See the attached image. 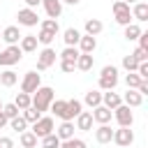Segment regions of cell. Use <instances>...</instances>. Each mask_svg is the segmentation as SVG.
I'll list each match as a JSON object with an SVG mask.
<instances>
[{"label": "cell", "instance_id": "6da1fadb", "mask_svg": "<svg viewBox=\"0 0 148 148\" xmlns=\"http://www.w3.org/2000/svg\"><path fill=\"white\" fill-rule=\"evenodd\" d=\"M53 99H56L53 88H51V86H39V88L30 95V106H35L39 113H44V111H49V106H51Z\"/></svg>", "mask_w": 148, "mask_h": 148}, {"label": "cell", "instance_id": "7a4b0ae2", "mask_svg": "<svg viewBox=\"0 0 148 148\" xmlns=\"http://www.w3.org/2000/svg\"><path fill=\"white\" fill-rule=\"evenodd\" d=\"M118 67L116 65H104L99 74V90H116L118 86Z\"/></svg>", "mask_w": 148, "mask_h": 148}, {"label": "cell", "instance_id": "3957f363", "mask_svg": "<svg viewBox=\"0 0 148 148\" xmlns=\"http://www.w3.org/2000/svg\"><path fill=\"white\" fill-rule=\"evenodd\" d=\"M21 58H23L21 46H18V44H9L7 49L0 51V67H12V65L21 62Z\"/></svg>", "mask_w": 148, "mask_h": 148}, {"label": "cell", "instance_id": "277c9868", "mask_svg": "<svg viewBox=\"0 0 148 148\" xmlns=\"http://www.w3.org/2000/svg\"><path fill=\"white\" fill-rule=\"evenodd\" d=\"M111 9H113V18H116V23H118V25H127V23H132V9H130V5H127V2L116 0Z\"/></svg>", "mask_w": 148, "mask_h": 148}, {"label": "cell", "instance_id": "5b68a950", "mask_svg": "<svg viewBox=\"0 0 148 148\" xmlns=\"http://www.w3.org/2000/svg\"><path fill=\"white\" fill-rule=\"evenodd\" d=\"M56 60H58V53H56L51 46H44V49L37 53V72H44V69L53 67Z\"/></svg>", "mask_w": 148, "mask_h": 148}, {"label": "cell", "instance_id": "8992f818", "mask_svg": "<svg viewBox=\"0 0 148 148\" xmlns=\"http://www.w3.org/2000/svg\"><path fill=\"white\" fill-rule=\"evenodd\" d=\"M42 86V74H37V69H30V72H25V76L21 79V92H28V95H32L37 88Z\"/></svg>", "mask_w": 148, "mask_h": 148}, {"label": "cell", "instance_id": "52a82bcc", "mask_svg": "<svg viewBox=\"0 0 148 148\" xmlns=\"http://www.w3.org/2000/svg\"><path fill=\"white\" fill-rule=\"evenodd\" d=\"M56 130V123H53V118L51 116H39V120L37 123H32V134L37 136V139H42V136H46V134H51Z\"/></svg>", "mask_w": 148, "mask_h": 148}, {"label": "cell", "instance_id": "ba28073f", "mask_svg": "<svg viewBox=\"0 0 148 148\" xmlns=\"http://www.w3.org/2000/svg\"><path fill=\"white\" fill-rule=\"evenodd\" d=\"M113 118H116L118 127H132V123H134V113L127 104H118L113 109Z\"/></svg>", "mask_w": 148, "mask_h": 148}, {"label": "cell", "instance_id": "9c48e42d", "mask_svg": "<svg viewBox=\"0 0 148 148\" xmlns=\"http://www.w3.org/2000/svg\"><path fill=\"white\" fill-rule=\"evenodd\" d=\"M16 18H18V25H25V28H35V25H39V21H42L39 14H37V9H30V7L18 9Z\"/></svg>", "mask_w": 148, "mask_h": 148}, {"label": "cell", "instance_id": "30bf717a", "mask_svg": "<svg viewBox=\"0 0 148 148\" xmlns=\"http://www.w3.org/2000/svg\"><path fill=\"white\" fill-rule=\"evenodd\" d=\"M116 146H120V148H127V146H132L134 143V132H132V127H118V130H113V139H111Z\"/></svg>", "mask_w": 148, "mask_h": 148}, {"label": "cell", "instance_id": "8fae6325", "mask_svg": "<svg viewBox=\"0 0 148 148\" xmlns=\"http://www.w3.org/2000/svg\"><path fill=\"white\" fill-rule=\"evenodd\" d=\"M90 113H92V120H95L97 125H106V123H111V118H113V111H111V109H106L104 104L95 106Z\"/></svg>", "mask_w": 148, "mask_h": 148}, {"label": "cell", "instance_id": "7c38bea8", "mask_svg": "<svg viewBox=\"0 0 148 148\" xmlns=\"http://www.w3.org/2000/svg\"><path fill=\"white\" fill-rule=\"evenodd\" d=\"M92 125H95V120H92V113H90V111H81V113L74 118V127L81 130V132H90Z\"/></svg>", "mask_w": 148, "mask_h": 148}, {"label": "cell", "instance_id": "4fadbf2b", "mask_svg": "<svg viewBox=\"0 0 148 148\" xmlns=\"http://www.w3.org/2000/svg\"><path fill=\"white\" fill-rule=\"evenodd\" d=\"M74 130H76V127H74V120H62L53 132H56V136H58L60 141H67V139L74 136Z\"/></svg>", "mask_w": 148, "mask_h": 148}, {"label": "cell", "instance_id": "5bb4252c", "mask_svg": "<svg viewBox=\"0 0 148 148\" xmlns=\"http://www.w3.org/2000/svg\"><path fill=\"white\" fill-rule=\"evenodd\" d=\"M123 104H127L130 109H136L143 104V95L136 92V88H127V92L123 95Z\"/></svg>", "mask_w": 148, "mask_h": 148}, {"label": "cell", "instance_id": "9a60e30c", "mask_svg": "<svg viewBox=\"0 0 148 148\" xmlns=\"http://www.w3.org/2000/svg\"><path fill=\"white\" fill-rule=\"evenodd\" d=\"M42 7H44L49 18H60V14H62V2L60 0H42Z\"/></svg>", "mask_w": 148, "mask_h": 148}, {"label": "cell", "instance_id": "2e32d148", "mask_svg": "<svg viewBox=\"0 0 148 148\" xmlns=\"http://www.w3.org/2000/svg\"><path fill=\"white\" fill-rule=\"evenodd\" d=\"M23 35H21V30H18V25H7L2 32H0V39H5L7 42V46L9 44H18V39H21Z\"/></svg>", "mask_w": 148, "mask_h": 148}, {"label": "cell", "instance_id": "e0dca14e", "mask_svg": "<svg viewBox=\"0 0 148 148\" xmlns=\"http://www.w3.org/2000/svg\"><path fill=\"white\" fill-rule=\"evenodd\" d=\"M102 104L106 106V109H116L118 104H123V97L116 92V90H102Z\"/></svg>", "mask_w": 148, "mask_h": 148}, {"label": "cell", "instance_id": "ac0fdd59", "mask_svg": "<svg viewBox=\"0 0 148 148\" xmlns=\"http://www.w3.org/2000/svg\"><path fill=\"white\" fill-rule=\"evenodd\" d=\"M76 49H79L81 53H92V51L97 49V37H92V35H81Z\"/></svg>", "mask_w": 148, "mask_h": 148}, {"label": "cell", "instance_id": "d6986e66", "mask_svg": "<svg viewBox=\"0 0 148 148\" xmlns=\"http://www.w3.org/2000/svg\"><path fill=\"white\" fill-rule=\"evenodd\" d=\"M81 111H83V102L81 99H76V97L74 99H67V111H65V118L62 120H74Z\"/></svg>", "mask_w": 148, "mask_h": 148}, {"label": "cell", "instance_id": "ffe728a7", "mask_svg": "<svg viewBox=\"0 0 148 148\" xmlns=\"http://www.w3.org/2000/svg\"><path fill=\"white\" fill-rule=\"evenodd\" d=\"M111 139H113L111 125H109V123H106V125H97V130H95V141H97V143H111Z\"/></svg>", "mask_w": 148, "mask_h": 148}, {"label": "cell", "instance_id": "44dd1931", "mask_svg": "<svg viewBox=\"0 0 148 148\" xmlns=\"http://www.w3.org/2000/svg\"><path fill=\"white\" fill-rule=\"evenodd\" d=\"M130 9H132V18L134 21H139V23L148 21V2H134Z\"/></svg>", "mask_w": 148, "mask_h": 148}, {"label": "cell", "instance_id": "7402d4cb", "mask_svg": "<svg viewBox=\"0 0 148 148\" xmlns=\"http://www.w3.org/2000/svg\"><path fill=\"white\" fill-rule=\"evenodd\" d=\"M37 35H23L21 39H18V46H21V51L23 53H32V51H37Z\"/></svg>", "mask_w": 148, "mask_h": 148}, {"label": "cell", "instance_id": "603a6c76", "mask_svg": "<svg viewBox=\"0 0 148 148\" xmlns=\"http://www.w3.org/2000/svg\"><path fill=\"white\" fill-rule=\"evenodd\" d=\"M92 65H95L92 53H79V58H76V69L79 72H90Z\"/></svg>", "mask_w": 148, "mask_h": 148}, {"label": "cell", "instance_id": "cb8c5ba5", "mask_svg": "<svg viewBox=\"0 0 148 148\" xmlns=\"http://www.w3.org/2000/svg\"><path fill=\"white\" fill-rule=\"evenodd\" d=\"M16 81H18V74H16L12 67H7V69H2V72H0V86L12 88V86H16Z\"/></svg>", "mask_w": 148, "mask_h": 148}, {"label": "cell", "instance_id": "d4e9b609", "mask_svg": "<svg viewBox=\"0 0 148 148\" xmlns=\"http://www.w3.org/2000/svg\"><path fill=\"white\" fill-rule=\"evenodd\" d=\"M79 39H81V32H79L76 28H65V30H62V42H65V46H76Z\"/></svg>", "mask_w": 148, "mask_h": 148}, {"label": "cell", "instance_id": "484cf974", "mask_svg": "<svg viewBox=\"0 0 148 148\" xmlns=\"http://www.w3.org/2000/svg\"><path fill=\"white\" fill-rule=\"evenodd\" d=\"M139 35H141V25H139V23H134V21H132V23L123 25V37H125L127 42H134Z\"/></svg>", "mask_w": 148, "mask_h": 148}, {"label": "cell", "instance_id": "4316f807", "mask_svg": "<svg viewBox=\"0 0 148 148\" xmlns=\"http://www.w3.org/2000/svg\"><path fill=\"white\" fill-rule=\"evenodd\" d=\"M83 104L86 106H90V109H95V106H99L102 104V90H88L86 92V97H83Z\"/></svg>", "mask_w": 148, "mask_h": 148}, {"label": "cell", "instance_id": "83f0119b", "mask_svg": "<svg viewBox=\"0 0 148 148\" xmlns=\"http://www.w3.org/2000/svg\"><path fill=\"white\" fill-rule=\"evenodd\" d=\"M83 28H86V35H92V37H97V35L104 30V23H102L99 18H88Z\"/></svg>", "mask_w": 148, "mask_h": 148}, {"label": "cell", "instance_id": "f1b7e54d", "mask_svg": "<svg viewBox=\"0 0 148 148\" xmlns=\"http://www.w3.org/2000/svg\"><path fill=\"white\" fill-rule=\"evenodd\" d=\"M39 30H46L51 35H58L60 32V23H58V18H42L39 21Z\"/></svg>", "mask_w": 148, "mask_h": 148}, {"label": "cell", "instance_id": "f546056e", "mask_svg": "<svg viewBox=\"0 0 148 148\" xmlns=\"http://www.w3.org/2000/svg\"><path fill=\"white\" fill-rule=\"evenodd\" d=\"M49 111L62 120V118H65V111H67V99H53L51 106H49Z\"/></svg>", "mask_w": 148, "mask_h": 148}, {"label": "cell", "instance_id": "4dcf8cb0", "mask_svg": "<svg viewBox=\"0 0 148 148\" xmlns=\"http://www.w3.org/2000/svg\"><path fill=\"white\" fill-rule=\"evenodd\" d=\"M79 49L76 46H65L62 51H60V56H58V60H69V62H74L76 65V58H79Z\"/></svg>", "mask_w": 148, "mask_h": 148}, {"label": "cell", "instance_id": "1f68e13d", "mask_svg": "<svg viewBox=\"0 0 148 148\" xmlns=\"http://www.w3.org/2000/svg\"><path fill=\"white\" fill-rule=\"evenodd\" d=\"M18 143H21L23 148H32V146H37V136H35L30 130H25V132L18 134Z\"/></svg>", "mask_w": 148, "mask_h": 148}, {"label": "cell", "instance_id": "d6a6232c", "mask_svg": "<svg viewBox=\"0 0 148 148\" xmlns=\"http://www.w3.org/2000/svg\"><path fill=\"white\" fill-rule=\"evenodd\" d=\"M9 127H12L14 132H18V134H21V132H25V130H28V123H25V118L18 113L16 118H9Z\"/></svg>", "mask_w": 148, "mask_h": 148}, {"label": "cell", "instance_id": "836d02e7", "mask_svg": "<svg viewBox=\"0 0 148 148\" xmlns=\"http://www.w3.org/2000/svg\"><path fill=\"white\" fill-rule=\"evenodd\" d=\"M39 141H42V146H39V148H60V139L56 136V132H51V134L42 136Z\"/></svg>", "mask_w": 148, "mask_h": 148}, {"label": "cell", "instance_id": "e575fe53", "mask_svg": "<svg viewBox=\"0 0 148 148\" xmlns=\"http://www.w3.org/2000/svg\"><path fill=\"white\" fill-rule=\"evenodd\" d=\"M21 116L25 118V123H28V125H32V123H37V120H39V116H42V113H39L35 106H28V109H23V111H21Z\"/></svg>", "mask_w": 148, "mask_h": 148}, {"label": "cell", "instance_id": "d590c367", "mask_svg": "<svg viewBox=\"0 0 148 148\" xmlns=\"http://www.w3.org/2000/svg\"><path fill=\"white\" fill-rule=\"evenodd\" d=\"M136 67H139V60L130 53V56H123V69H127V72H136Z\"/></svg>", "mask_w": 148, "mask_h": 148}, {"label": "cell", "instance_id": "8d00e7d4", "mask_svg": "<svg viewBox=\"0 0 148 148\" xmlns=\"http://www.w3.org/2000/svg\"><path fill=\"white\" fill-rule=\"evenodd\" d=\"M60 148H88V146H86L83 139L72 136V139H67V141H60Z\"/></svg>", "mask_w": 148, "mask_h": 148}, {"label": "cell", "instance_id": "74e56055", "mask_svg": "<svg viewBox=\"0 0 148 148\" xmlns=\"http://www.w3.org/2000/svg\"><path fill=\"white\" fill-rule=\"evenodd\" d=\"M141 81H143V79H141L136 72H127V74H125V86H127V88H136Z\"/></svg>", "mask_w": 148, "mask_h": 148}, {"label": "cell", "instance_id": "f35d334b", "mask_svg": "<svg viewBox=\"0 0 148 148\" xmlns=\"http://www.w3.org/2000/svg\"><path fill=\"white\" fill-rule=\"evenodd\" d=\"M53 39H56V35H51V32H46V30H39V35H37V42H39L42 46H51Z\"/></svg>", "mask_w": 148, "mask_h": 148}, {"label": "cell", "instance_id": "ab89813d", "mask_svg": "<svg viewBox=\"0 0 148 148\" xmlns=\"http://www.w3.org/2000/svg\"><path fill=\"white\" fill-rule=\"evenodd\" d=\"M14 104H16L21 111H23V109H28V106H30V95H28V92H18V95H16V99H14Z\"/></svg>", "mask_w": 148, "mask_h": 148}, {"label": "cell", "instance_id": "60d3db41", "mask_svg": "<svg viewBox=\"0 0 148 148\" xmlns=\"http://www.w3.org/2000/svg\"><path fill=\"white\" fill-rule=\"evenodd\" d=\"M2 113H5L7 118H16V116L21 113V109H18L14 102H9V104H2Z\"/></svg>", "mask_w": 148, "mask_h": 148}, {"label": "cell", "instance_id": "b9f144b4", "mask_svg": "<svg viewBox=\"0 0 148 148\" xmlns=\"http://www.w3.org/2000/svg\"><path fill=\"white\" fill-rule=\"evenodd\" d=\"M132 56L139 60V62H143V60H148V51L146 49H141V46H136L134 51H132Z\"/></svg>", "mask_w": 148, "mask_h": 148}, {"label": "cell", "instance_id": "7bdbcfd3", "mask_svg": "<svg viewBox=\"0 0 148 148\" xmlns=\"http://www.w3.org/2000/svg\"><path fill=\"white\" fill-rule=\"evenodd\" d=\"M136 74L143 79V81H148V60H143V62H139V67H136Z\"/></svg>", "mask_w": 148, "mask_h": 148}, {"label": "cell", "instance_id": "ee69618b", "mask_svg": "<svg viewBox=\"0 0 148 148\" xmlns=\"http://www.w3.org/2000/svg\"><path fill=\"white\" fill-rule=\"evenodd\" d=\"M60 69H62L65 74H72V72L76 69V65H74V62H69V60H60Z\"/></svg>", "mask_w": 148, "mask_h": 148}, {"label": "cell", "instance_id": "f6af8a7d", "mask_svg": "<svg viewBox=\"0 0 148 148\" xmlns=\"http://www.w3.org/2000/svg\"><path fill=\"white\" fill-rule=\"evenodd\" d=\"M136 39H139V46H141V49H146V51H148V32H143V30H141V35H139V37H136Z\"/></svg>", "mask_w": 148, "mask_h": 148}, {"label": "cell", "instance_id": "bcb514c9", "mask_svg": "<svg viewBox=\"0 0 148 148\" xmlns=\"http://www.w3.org/2000/svg\"><path fill=\"white\" fill-rule=\"evenodd\" d=\"M0 148H14V141L9 136H0Z\"/></svg>", "mask_w": 148, "mask_h": 148}, {"label": "cell", "instance_id": "7dc6e473", "mask_svg": "<svg viewBox=\"0 0 148 148\" xmlns=\"http://www.w3.org/2000/svg\"><path fill=\"white\" fill-rule=\"evenodd\" d=\"M136 92H141V95L146 97V95H148V81H141V83L136 86Z\"/></svg>", "mask_w": 148, "mask_h": 148}, {"label": "cell", "instance_id": "c3c4849f", "mask_svg": "<svg viewBox=\"0 0 148 148\" xmlns=\"http://www.w3.org/2000/svg\"><path fill=\"white\" fill-rule=\"evenodd\" d=\"M25 2V7H30V9H37L39 5H42V0H23Z\"/></svg>", "mask_w": 148, "mask_h": 148}, {"label": "cell", "instance_id": "681fc988", "mask_svg": "<svg viewBox=\"0 0 148 148\" xmlns=\"http://www.w3.org/2000/svg\"><path fill=\"white\" fill-rule=\"evenodd\" d=\"M7 125H9V118H7V116L0 111V130H2V127H7Z\"/></svg>", "mask_w": 148, "mask_h": 148}, {"label": "cell", "instance_id": "f907efd6", "mask_svg": "<svg viewBox=\"0 0 148 148\" xmlns=\"http://www.w3.org/2000/svg\"><path fill=\"white\" fill-rule=\"evenodd\" d=\"M60 2H62V5H72V7H74V5H79L81 0H60Z\"/></svg>", "mask_w": 148, "mask_h": 148}, {"label": "cell", "instance_id": "816d5d0a", "mask_svg": "<svg viewBox=\"0 0 148 148\" xmlns=\"http://www.w3.org/2000/svg\"><path fill=\"white\" fill-rule=\"evenodd\" d=\"M123 2H127V5H134V2H139V0H123Z\"/></svg>", "mask_w": 148, "mask_h": 148}, {"label": "cell", "instance_id": "f5cc1de1", "mask_svg": "<svg viewBox=\"0 0 148 148\" xmlns=\"http://www.w3.org/2000/svg\"><path fill=\"white\" fill-rule=\"evenodd\" d=\"M0 111H2V102H0Z\"/></svg>", "mask_w": 148, "mask_h": 148}, {"label": "cell", "instance_id": "db71d44e", "mask_svg": "<svg viewBox=\"0 0 148 148\" xmlns=\"http://www.w3.org/2000/svg\"><path fill=\"white\" fill-rule=\"evenodd\" d=\"M32 148H37V146H32Z\"/></svg>", "mask_w": 148, "mask_h": 148}, {"label": "cell", "instance_id": "11a10c76", "mask_svg": "<svg viewBox=\"0 0 148 148\" xmlns=\"http://www.w3.org/2000/svg\"><path fill=\"white\" fill-rule=\"evenodd\" d=\"M116 148H120V146H116Z\"/></svg>", "mask_w": 148, "mask_h": 148}, {"label": "cell", "instance_id": "9f6ffc18", "mask_svg": "<svg viewBox=\"0 0 148 148\" xmlns=\"http://www.w3.org/2000/svg\"><path fill=\"white\" fill-rule=\"evenodd\" d=\"M0 32H2V30H0Z\"/></svg>", "mask_w": 148, "mask_h": 148}]
</instances>
